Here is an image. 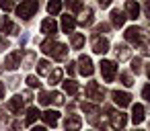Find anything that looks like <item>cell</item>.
<instances>
[{"label":"cell","instance_id":"30","mask_svg":"<svg viewBox=\"0 0 150 131\" xmlns=\"http://www.w3.org/2000/svg\"><path fill=\"white\" fill-rule=\"evenodd\" d=\"M66 6H68V11H72V13H78V11H82V8H84V4H82V2H68Z\"/></svg>","mask_w":150,"mask_h":131},{"label":"cell","instance_id":"1","mask_svg":"<svg viewBox=\"0 0 150 131\" xmlns=\"http://www.w3.org/2000/svg\"><path fill=\"white\" fill-rule=\"evenodd\" d=\"M39 11V2H35V0H29V2H21L17 6V15L21 19H31L35 13Z\"/></svg>","mask_w":150,"mask_h":131},{"label":"cell","instance_id":"2","mask_svg":"<svg viewBox=\"0 0 150 131\" xmlns=\"http://www.w3.org/2000/svg\"><path fill=\"white\" fill-rule=\"evenodd\" d=\"M99 66H101V74H103L105 82H113L115 80V74H117V66L113 62H109V60H101Z\"/></svg>","mask_w":150,"mask_h":131},{"label":"cell","instance_id":"20","mask_svg":"<svg viewBox=\"0 0 150 131\" xmlns=\"http://www.w3.org/2000/svg\"><path fill=\"white\" fill-rule=\"evenodd\" d=\"M37 74H41V76L52 74V64H50L47 60H41V62L37 64Z\"/></svg>","mask_w":150,"mask_h":131},{"label":"cell","instance_id":"14","mask_svg":"<svg viewBox=\"0 0 150 131\" xmlns=\"http://www.w3.org/2000/svg\"><path fill=\"white\" fill-rule=\"evenodd\" d=\"M132 121H134V125H140L144 121V106L142 104H134L132 106Z\"/></svg>","mask_w":150,"mask_h":131},{"label":"cell","instance_id":"37","mask_svg":"<svg viewBox=\"0 0 150 131\" xmlns=\"http://www.w3.org/2000/svg\"><path fill=\"white\" fill-rule=\"evenodd\" d=\"M33 60H35V51H29V53H27V57H25V66H27V68H31Z\"/></svg>","mask_w":150,"mask_h":131},{"label":"cell","instance_id":"39","mask_svg":"<svg viewBox=\"0 0 150 131\" xmlns=\"http://www.w3.org/2000/svg\"><path fill=\"white\" fill-rule=\"evenodd\" d=\"M142 96H144V98L150 102V84H146V86L142 88Z\"/></svg>","mask_w":150,"mask_h":131},{"label":"cell","instance_id":"36","mask_svg":"<svg viewBox=\"0 0 150 131\" xmlns=\"http://www.w3.org/2000/svg\"><path fill=\"white\" fill-rule=\"evenodd\" d=\"M107 31H109V25L107 23H99L97 29H95V33H107Z\"/></svg>","mask_w":150,"mask_h":131},{"label":"cell","instance_id":"18","mask_svg":"<svg viewBox=\"0 0 150 131\" xmlns=\"http://www.w3.org/2000/svg\"><path fill=\"white\" fill-rule=\"evenodd\" d=\"M66 53H68V47H66L64 43H56V47H54V51H52V57H54V60H64Z\"/></svg>","mask_w":150,"mask_h":131},{"label":"cell","instance_id":"29","mask_svg":"<svg viewBox=\"0 0 150 131\" xmlns=\"http://www.w3.org/2000/svg\"><path fill=\"white\" fill-rule=\"evenodd\" d=\"M119 78H121V84H123V86H132V84H134L132 74H127V72H121V74H119Z\"/></svg>","mask_w":150,"mask_h":131},{"label":"cell","instance_id":"43","mask_svg":"<svg viewBox=\"0 0 150 131\" xmlns=\"http://www.w3.org/2000/svg\"><path fill=\"white\" fill-rule=\"evenodd\" d=\"M144 13H146V17L150 19V2H146V4H144Z\"/></svg>","mask_w":150,"mask_h":131},{"label":"cell","instance_id":"9","mask_svg":"<svg viewBox=\"0 0 150 131\" xmlns=\"http://www.w3.org/2000/svg\"><path fill=\"white\" fill-rule=\"evenodd\" d=\"M80 125H82V121H80L78 115H68L66 121H64V129H66V131H78Z\"/></svg>","mask_w":150,"mask_h":131},{"label":"cell","instance_id":"17","mask_svg":"<svg viewBox=\"0 0 150 131\" xmlns=\"http://www.w3.org/2000/svg\"><path fill=\"white\" fill-rule=\"evenodd\" d=\"M125 123H127V117H125L123 113H111V125H113L115 129H121Z\"/></svg>","mask_w":150,"mask_h":131},{"label":"cell","instance_id":"8","mask_svg":"<svg viewBox=\"0 0 150 131\" xmlns=\"http://www.w3.org/2000/svg\"><path fill=\"white\" fill-rule=\"evenodd\" d=\"M19 66H21V51L8 53V57L4 60V68H6V70H17Z\"/></svg>","mask_w":150,"mask_h":131},{"label":"cell","instance_id":"25","mask_svg":"<svg viewBox=\"0 0 150 131\" xmlns=\"http://www.w3.org/2000/svg\"><path fill=\"white\" fill-rule=\"evenodd\" d=\"M41 51L43 53H47V55H52V51H54V47H56V41L54 39H45V41H41Z\"/></svg>","mask_w":150,"mask_h":131},{"label":"cell","instance_id":"13","mask_svg":"<svg viewBox=\"0 0 150 131\" xmlns=\"http://www.w3.org/2000/svg\"><path fill=\"white\" fill-rule=\"evenodd\" d=\"M41 119L45 121L47 127H56V125H58V119H60V113H58V111H45V113L41 115Z\"/></svg>","mask_w":150,"mask_h":131},{"label":"cell","instance_id":"35","mask_svg":"<svg viewBox=\"0 0 150 131\" xmlns=\"http://www.w3.org/2000/svg\"><path fill=\"white\" fill-rule=\"evenodd\" d=\"M140 49H142L144 55H150V43H148V41H142V39H140Z\"/></svg>","mask_w":150,"mask_h":131},{"label":"cell","instance_id":"46","mask_svg":"<svg viewBox=\"0 0 150 131\" xmlns=\"http://www.w3.org/2000/svg\"><path fill=\"white\" fill-rule=\"evenodd\" d=\"M31 131H47V129H45V127H33Z\"/></svg>","mask_w":150,"mask_h":131},{"label":"cell","instance_id":"4","mask_svg":"<svg viewBox=\"0 0 150 131\" xmlns=\"http://www.w3.org/2000/svg\"><path fill=\"white\" fill-rule=\"evenodd\" d=\"M78 72H80L82 76H93L95 68H93V62H91L88 55H80V57H78Z\"/></svg>","mask_w":150,"mask_h":131},{"label":"cell","instance_id":"26","mask_svg":"<svg viewBox=\"0 0 150 131\" xmlns=\"http://www.w3.org/2000/svg\"><path fill=\"white\" fill-rule=\"evenodd\" d=\"M60 11H62V2H58V0H54V2L47 4V13L50 15H58Z\"/></svg>","mask_w":150,"mask_h":131},{"label":"cell","instance_id":"31","mask_svg":"<svg viewBox=\"0 0 150 131\" xmlns=\"http://www.w3.org/2000/svg\"><path fill=\"white\" fill-rule=\"evenodd\" d=\"M39 102L41 104H50L52 102V92H39Z\"/></svg>","mask_w":150,"mask_h":131},{"label":"cell","instance_id":"24","mask_svg":"<svg viewBox=\"0 0 150 131\" xmlns=\"http://www.w3.org/2000/svg\"><path fill=\"white\" fill-rule=\"evenodd\" d=\"M39 117H41V113H39L35 106H31V109L27 111V119H25V123H27V125H31V123H35Z\"/></svg>","mask_w":150,"mask_h":131},{"label":"cell","instance_id":"42","mask_svg":"<svg viewBox=\"0 0 150 131\" xmlns=\"http://www.w3.org/2000/svg\"><path fill=\"white\" fill-rule=\"evenodd\" d=\"M31 98H33V96H31V92H29V90H25V92H23V100H27V102H29Z\"/></svg>","mask_w":150,"mask_h":131},{"label":"cell","instance_id":"41","mask_svg":"<svg viewBox=\"0 0 150 131\" xmlns=\"http://www.w3.org/2000/svg\"><path fill=\"white\" fill-rule=\"evenodd\" d=\"M74 66H76V64H72V62H70V64H68V68H66V72H68L70 76H74V72H76V68H74Z\"/></svg>","mask_w":150,"mask_h":131},{"label":"cell","instance_id":"48","mask_svg":"<svg viewBox=\"0 0 150 131\" xmlns=\"http://www.w3.org/2000/svg\"><path fill=\"white\" fill-rule=\"evenodd\" d=\"M134 131H140V129H134Z\"/></svg>","mask_w":150,"mask_h":131},{"label":"cell","instance_id":"47","mask_svg":"<svg viewBox=\"0 0 150 131\" xmlns=\"http://www.w3.org/2000/svg\"><path fill=\"white\" fill-rule=\"evenodd\" d=\"M146 72H148V76H150V64H148V70H146Z\"/></svg>","mask_w":150,"mask_h":131},{"label":"cell","instance_id":"19","mask_svg":"<svg viewBox=\"0 0 150 131\" xmlns=\"http://www.w3.org/2000/svg\"><path fill=\"white\" fill-rule=\"evenodd\" d=\"M21 109H23V98H21V96H15V98L8 100V111H13V113H21Z\"/></svg>","mask_w":150,"mask_h":131},{"label":"cell","instance_id":"44","mask_svg":"<svg viewBox=\"0 0 150 131\" xmlns=\"http://www.w3.org/2000/svg\"><path fill=\"white\" fill-rule=\"evenodd\" d=\"M0 98H4V84L0 82Z\"/></svg>","mask_w":150,"mask_h":131},{"label":"cell","instance_id":"15","mask_svg":"<svg viewBox=\"0 0 150 131\" xmlns=\"http://www.w3.org/2000/svg\"><path fill=\"white\" fill-rule=\"evenodd\" d=\"M0 27H2V31L8 33V35H17V33H19V25L13 23L11 19H4L2 23H0Z\"/></svg>","mask_w":150,"mask_h":131},{"label":"cell","instance_id":"6","mask_svg":"<svg viewBox=\"0 0 150 131\" xmlns=\"http://www.w3.org/2000/svg\"><path fill=\"white\" fill-rule=\"evenodd\" d=\"M123 37H125V41H129V43H140V39H142V29H140V27H127L125 33H123Z\"/></svg>","mask_w":150,"mask_h":131},{"label":"cell","instance_id":"11","mask_svg":"<svg viewBox=\"0 0 150 131\" xmlns=\"http://www.w3.org/2000/svg\"><path fill=\"white\" fill-rule=\"evenodd\" d=\"M74 27H76V19H74L72 15H64V17H62V31L70 35V33L74 31Z\"/></svg>","mask_w":150,"mask_h":131},{"label":"cell","instance_id":"38","mask_svg":"<svg viewBox=\"0 0 150 131\" xmlns=\"http://www.w3.org/2000/svg\"><path fill=\"white\" fill-rule=\"evenodd\" d=\"M0 8H2V11H13L15 4H13V2H4V0H0Z\"/></svg>","mask_w":150,"mask_h":131},{"label":"cell","instance_id":"22","mask_svg":"<svg viewBox=\"0 0 150 131\" xmlns=\"http://www.w3.org/2000/svg\"><path fill=\"white\" fill-rule=\"evenodd\" d=\"M115 55H117L119 62H125V60L129 57V49H127L125 45H117V47H115Z\"/></svg>","mask_w":150,"mask_h":131},{"label":"cell","instance_id":"40","mask_svg":"<svg viewBox=\"0 0 150 131\" xmlns=\"http://www.w3.org/2000/svg\"><path fill=\"white\" fill-rule=\"evenodd\" d=\"M4 49H8V41H6L2 35H0V51H4Z\"/></svg>","mask_w":150,"mask_h":131},{"label":"cell","instance_id":"16","mask_svg":"<svg viewBox=\"0 0 150 131\" xmlns=\"http://www.w3.org/2000/svg\"><path fill=\"white\" fill-rule=\"evenodd\" d=\"M111 23H113V27H123V23H125V13H121L119 8L111 11Z\"/></svg>","mask_w":150,"mask_h":131},{"label":"cell","instance_id":"32","mask_svg":"<svg viewBox=\"0 0 150 131\" xmlns=\"http://www.w3.org/2000/svg\"><path fill=\"white\" fill-rule=\"evenodd\" d=\"M132 72H136V74H140L142 72V62L136 57V60H132Z\"/></svg>","mask_w":150,"mask_h":131},{"label":"cell","instance_id":"21","mask_svg":"<svg viewBox=\"0 0 150 131\" xmlns=\"http://www.w3.org/2000/svg\"><path fill=\"white\" fill-rule=\"evenodd\" d=\"M70 43H72L74 49H82V45H84V35H82V33H74L72 39H70Z\"/></svg>","mask_w":150,"mask_h":131},{"label":"cell","instance_id":"10","mask_svg":"<svg viewBox=\"0 0 150 131\" xmlns=\"http://www.w3.org/2000/svg\"><path fill=\"white\" fill-rule=\"evenodd\" d=\"M125 13H127V17L125 19H138L140 17V4L138 2H132V0H127V2H125Z\"/></svg>","mask_w":150,"mask_h":131},{"label":"cell","instance_id":"3","mask_svg":"<svg viewBox=\"0 0 150 131\" xmlns=\"http://www.w3.org/2000/svg\"><path fill=\"white\" fill-rule=\"evenodd\" d=\"M86 96L93 98L95 102H101V100L105 98V90H103V86H99V82H88V86H86Z\"/></svg>","mask_w":150,"mask_h":131},{"label":"cell","instance_id":"45","mask_svg":"<svg viewBox=\"0 0 150 131\" xmlns=\"http://www.w3.org/2000/svg\"><path fill=\"white\" fill-rule=\"evenodd\" d=\"M19 127H21V123H19V121H15V123H11V129H19Z\"/></svg>","mask_w":150,"mask_h":131},{"label":"cell","instance_id":"28","mask_svg":"<svg viewBox=\"0 0 150 131\" xmlns=\"http://www.w3.org/2000/svg\"><path fill=\"white\" fill-rule=\"evenodd\" d=\"M91 23H93V11L88 8V11L82 15V19H80V25H84V27H86V25H91Z\"/></svg>","mask_w":150,"mask_h":131},{"label":"cell","instance_id":"34","mask_svg":"<svg viewBox=\"0 0 150 131\" xmlns=\"http://www.w3.org/2000/svg\"><path fill=\"white\" fill-rule=\"evenodd\" d=\"M52 98L56 104H64V94L62 92H52Z\"/></svg>","mask_w":150,"mask_h":131},{"label":"cell","instance_id":"5","mask_svg":"<svg viewBox=\"0 0 150 131\" xmlns=\"http://www.w3.org/2000/svg\"><path fill=\"white\" fill-rule=\"evenodd\" d=\"M111 96H113V102L117 104V106H127L129 102H132V96L127 94V92H121V90H113L111 92Z\"/></svg>","mask_w":150,"mask_h":131},{"label":"cell","instance_id":"27","mask_svg":"<svg viewBox=\"0 0 150 131\" xmlns=\"http://www.w3.org/2000/svg\"><path fill=\"white\" fill-rule=\"evenodd\" d=\"M60 82H62V70H54L50 74V84L54 86V84H60Z\"/></svg>","mask_w":150,"mask_h":131},{"label":"cell","instance_id":"7","mask_svg":"<svg viewBox=\"0 0 150 131\" xmlns=\"http://www.w3.org/2000/svg\"><path fill=\"white\" fill-rule=\"evenodd\" d=\"M93 51L99 53V55L107 53V51H109V41L103 39V37H95V39H93Z\"/></svg>","mask_w":150,"mask_h":131},{"label":"cell","instance_id":"12","mask_svg":"<svg viewBox=\"0 0 150 131\" xmlns=\"http://www.w3.org/2000/svg\"><path fill=\"white\" fill-rule=\"evenodd\" d=\"M56 31H58V25H56V21H54V19H45V21L41 23V33H45L47 37L56 35Z\"/></svg>","mask_w":150,"mask_h":131},{"label":"cell","instance_id":"23","mask_svg":"<svg viewBox=\"0 0 150 131\" xmlns=\"http://www.w3.org/2000/svg\"><path fill=\"white\" fill-rule=\"evenodd\" d=\"M64 92H66V94H76V92H80V90H78V84H76L74 80H64Z\"/></svg>","mask_w":150,"mask_h":131},{"label":"cell","instance_id":"33","mask_svg":"<svg viewBox=\"0 0 150 131\" xmlns=\"http://www.w3.org/2000/svg\"><path fill=\"white\" fill-rule=\"evenodd\" d=\"M27 84H29L31 88H39V80H37V76H27Z\"/></svg>","mask_w":150,"mask_h":131}]
</instances>
